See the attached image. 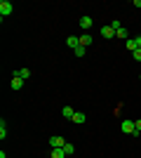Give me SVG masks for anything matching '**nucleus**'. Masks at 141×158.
Masks as SVG:
<instances>
[{
	"label": "nucleus",
	"mask_w": 141,
	"mask_h": 158,
	"mask_svg": "<svg viewBox=\"0 0 141 158\" xmlns=\"http://www.w3.org/2000/svg\"><path fill=\"white\" fill-rule=\"evenodd\" d=\"M14 10V5L10 2V0H0V19H5V17H10Z\"/></svg>",
	"instance_id": "nucleus-1"
},
{
	"label": "nucleus",
	"mask_w": 141,
	"mask_h": 158,
	"mask_svg": "<svg viewBox=\"0 0 141 158\" xmlns=\"http://www.w3.org/2000/svg\"><path fill=\"white\" fill-rule=\"evenodd\" d=\"M49 146H52V149H64V146H66V139L59 137V135H54V137H49Z\"/></svg>",
	"instance_id": "nucleus-2"
},
{
	"label": "nucleus",
	"mask_w": 141,
	"mask_h": 158,
	"mask_svg": "<svg viewBox=\"0 0 141 158\" xmlns=\"http://www.w3.org/2000/svg\"><path fill=\"white\" fill-rule=\"evenodd\" d=\"M120 130L125 132V135H134V132H136V125H134V120H122Z\"/></svg>",
	"instance_id": "nucleus-3"
},
{
	"label": "nucleus",
	"mask_w": 141,
	"mask_h": 158,
	"mask_svg": "<svg viewBox=\"0 0 141 158\" xmlns=\"http://www.w3.org/2000/svg\"><path fill=\"white\" fill-rule=\"evenodd\" d=\"M94 26V19L89 17V14H85V17H80V28H85V31H89V28Z\"/></svg>",
	"instance_id": "nucleus-4"
},
{
	"label": "nucleus",
	"mask_w": 141,
	"mask_h": 158,
	"mask_svg": "<svg viewBox=\"0 0 141 158\" xmlns=\"http://www.w3.org/2000/svg\"><path fill=\"white\" fill-rule=\"evenodd\" d=\"M101 38H115V28L111 26V24H108V26H101Z\"/></svg>",
	"instance_id": "nucleus-5"
},
{
	"label": "nucleus",
	"mask_w": 141,
	"mask_h": 158,
	"mask_svg": "<svg viewBox=\"0 0 141 158\" xmlns=\"http://www.w3.org/2000/svg\"><path fill=\"white\" fill-rule=\"evenodd\" d=\"M10 87H12V90H21V87H24V78H19V76H12V80H10Z\"/></svg>",
	"instance_id": "nucleus-6"
},
{
	"label": "nucleus",
	"mask_w": 141,
	"mask_h": 158,
	"mask_svg": "<svg viewBox=\"0 0 141 158\" xmlns=\"http://www.w3.org/2000/svg\"><path fill=\"white\" fill-rule=\"evenodd\" d=\"M61 116H64V118H68V120H73V116H75L73 106H64V109H61Z\"/></svg>",
	"instance_id": "nucleus-7"
},
{
	"label": "nucleus",
	"mask_w": 141,
	"mask_h": 158,
	"mask_svg": "<svg viewBox=\"0 0 141 158\" xmlns=\"http://www.w3.org/2000/svg\"><path fill=\"white\" fill-rule=\"evenodd\" d=\"M115 35H118V38H122V40H129V28L120 26L118 31H115Z\"/></svg>",
	"instance_id": "nucleus-8"
},
{
	"label": "nucleus",
	"mask_w": 141,
	"mask_h": 158,
	"mask_svg": "<svg viewBox=\"0 0 141 158\" xmlns=\"http://www.w3.org/2000/svg\"><path fill=\"white\" fill-rule=\"evenodd\" d=\"M14 76H19V78L28 80V78H31V71H28V69H17V71H14Z\"/></svg>",
	"instance_id": "nucleus-9"
},
{
	"label": "nucleus",
	"mask_w": 141,
	"mask_h": 158,
	"mask_svg": "<svg viewBox=\"0 0 141 158\" xmlns=\"http://www.w3.org/2000/svg\"><path fill=\"white\" fill-rule=\"evenodd\" d=\"M85 120H87V116H85V113H82V111H75V116H73V123H78V125H82Z\"/></svg>",
	"instance_id": "nucleus-10"
},
{
	"label": "nucleus",
	"mask_w": 141,
	"mask_h": 158,
	"mask_svg": "<svg viewBox=\"0 0 141 158\" xmlns=\"http://www.w3.org/2000/svg\"><path fill=\"white\" fill-rule=\"evenodd\" d=\"M66 45H68V47H73V50H75V47H80V38H75V35H68Z\"/></svg>",
	"instance_id": "nucleus-11"
},
{
	"label": "nucleus",
	"mask_w": 141,
	"mask_h": 158,
	"mask_svg": "<svg viewBox=\"0 0 141 158\" xmlns=\"http://www.w3.org/2000/svg\"><path fill=\"white\" fill-rule=\"evenodd\" d=\"M80 45H82V47L92 45V35H89V33H85V35H80Z\"/></svg>",
	"instance_id": "nucleus-12"
},
{
	"label": "nucleus",
	"mask_w": 141,
	"mask_h": 158,
	"mask_svg": "<svg viewBox=\"0 0 141 158\" xmlns=\"http://www.w3.org/2000/svg\"><path fill=\"white\" fill-rule=\"evenodd\" d=\"M125 45H127V50H129V52H134V50H139V47H136V40H134V38L125 40Z\"/></svg>",
	"instance_id": "nucleus-13"
},
{
	"label": "nucleus",
	"mask_w": 141,
	"mask_h": 158,
	"mask_svg": "<svg viewBox=\"0 0 141 158\" xmlns=\"http://www.w3.org/2000/svg\"><path fill=\"white\" fill-rule=\"evenodd\" d=\"M52 158H66V151L64 149H52Z\"/></svg>",
	"instance_id": "nucleus-14"
},
{
	"label": "nucleus",
	"mask_w": 141,
	"mask_h": 158,
	"mask_svg": "<svg viewBox=\"0 0 141 158\" xmlns=\"http://www.w3.org/2000/svg\"><path fill=\"white\" fill-rule=\"evenodd\" d=\"M7 137V125H5V120H0V139H5Z\"/></svg>",
	"instance_id": "nucleus-15"
},
{
	"label": "nucleus",
	"mask_w": 141,
	"mask_h": 158,
	"mask_svg": "<svg viewBox=\"0 0 141 158\" xmlns=\"http://www.w3.org/2000/svg\"><path fill=\"white\" fill-rule=\"evenodd\" d=\"M64 151H66V156H71V153H75V146L71 144V142H66V146H64Z\"/></svg>",
	"instance_id": "nucleus-16"
},
{
	"label": "nucleus",
	"mask_w": 141,
	"mask_h": 158,
	"mask_svg": "<svg viewBox=\"0 0 141 158\" xmlns=\"http://www.w3.org/2000/svg\"><path fill=\"white\" fill-rule=\"evenodd\" d=\"M73 52H75V57H85V47H75V50H73Z\"/></svg>",
	"instance_id": "nucleus-17"
},
{
	"label": "nucleus",
	"mask_w": 141,
	"mask_h": 158,
	"mask_svg": "<svg viewBox=\"0 0 141 158\" xmlns=\"http://www.w3.org/2000/svg\"><path fill=\"white\" fill-rule=\"evenodd\" d=\"M132 57H134V61H141V50H134V52H132Z\"/></svg>",
	"instance_id": "nucleus-18"
},
{
	"label": "nucleus",
	"mask_w": 141,
	"mask_h": 158,
	"mask_svg": "<svg viewBox=\"0 0 141 158\" xmlns=\"http://www.w3.org/2000/svg\"><path fill=\"white\" fill-rule=\"evenodd\" d=\"M134 125H136V132H134V137H139V132H141V120H134Z\"/></svg>",
	"instance_id": "nucleus-19"
},
{
	"label": "nucleus",
	"mask_w": 141,
	"mask_h": 158,
	"mask_svg": "<svg viewBox=\"0 0 141 158\" xmlns=\"http://www.w3.org/2000/svg\"><path fill=\"white\" fill-rule=\"evenodd\" d=\"M111 26H113V28H115V31H118V28H120V26H122V24H120V21H118V19H113V21H111Z\"/></svg>",
	"instance_id": "nucleus-20"
},
{
	"label": "nucleus",
	"mask_w": 141,
	"mask_h": 158,
	"mask_svg": "<svg viewBox=\"0 0 141 158\" xmlns=\"http://www.w3.org/2000/svg\"><path fill=\"white\" fill-rule=\"evenodd\" d=\"M139 78H141V76H139Z\"/></svg>",
	"instance_id": "nucleus-21"
}]
</instances>
